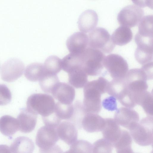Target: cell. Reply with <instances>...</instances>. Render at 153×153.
Masks as SVG:
<instances>
[{"mask_svg": "<svg viewBox=\"0 0 153 153\" xmlns=\"http://www.w3.org/2000/svg\"><path fill=\"white\" fill-rule=\"evenodd\" d=\"M107 80L100 77L97 80L88 82L83 89V106L85 113L98 114L102 109L101 95L106 93Z\"/></svg>", "mask_w": 153, "mask_h": 153, "instance_id": "cell-1", "label": "cell"}, {"mask_svg": "<svg viewBox=\"0 0 153 153\" xmlns=\"http://www.w3.org/2000/svg\"><path fill=\"white\" fill-rule=\"evenodd\" d=\"M104 53L100 51L88 47L81 54L82 68L88 75H100L104 68Z\"/></svg>", "mask_w": 153, "mask_h": 153, "instance_id": "cell-2", "label": "cell"}, {"mask_svg": "<svg viewBox=\"0 0 153 153\" xmlns=\"http://www.w3.org/2000/svg\"><path fill=\"white\" fill-rule=\"evenodd\" d=\"M27 108L42 117H47L54 111L55 101L50 95L42 93L34 94L28 98Z\"/></svg>", "mask_w": 153, "mask_h": 153, "instance_id": "cell-3", "label": "cell"}, {"mask_svg": "<svg viewBox=\"0 0 153 153\" xmlns=\"http://www.w3.org/2000/svg\"><path fill=\"white\" fill-rule=\"evenodd\" d=\"M153 116H148L143 118L129 130L132 138L138 145L147 146L153 141Z\"/></svg>", "mask_w": 153, "mask_h": 153, "instance_id": "cell-4", "label": "cell"}, {"mask_svg": "<svg viewBox=\"0 0 153 153\" xmlns=\"http://www.w3.org/2000/svg\"><path fill=\"white\" fill-rule=\"evenodd\" d=\"M59 139L56 128L45 125L38 131L36 143L39 148L40 152H54V151L59 152V151H61V149L56 145Z\"/></svg>", "mask_w": 153, "mask_h": 153, "instance_id": "cell-5", "label": "cell"}, {"mask_svg": "<svg viewBox=\"0 0 153 153\" xmlns=\"http://www.w3.org/2000/svg\"><path fill=\"white\" fill-rule=\"evenodd\" d=\"M124 79L126 84L127 91L131 94L134 101L135 96L146 91L148 88L147 76L141 68L130 70L128 71Z\"/></svg>", "mask_w": 153, "mask_h": 153, "instance_id": "cell-6", "label": "cell"}, {"mask_svg": "<svg viewBox=\"0 0 153 153\" xmlns=\"http://www.w3.org/2000/svg\"><path fill=\"white\" fill-rule=\"evenodd\" d=\"M88 37V47L99 50L104 53H111L115 47L111 36L103 28H94L89 33Z\"/></svg>", "mask_w": 153, "mask_h": 153, "instance_id": "cell-7", "label": "cell"}, {"mask_svg": "<svg viewBox=\"0 0 153 153\" xmlns=\"http://www.w3.org/2000/svg\"><path fill=\"white\" fill-rule=\"evenodd\" d=\"M104 66L114 79H124L128 70L126 61L116 54H109L105 56Z\"/></svg>", "mask_w": 153, "mask_h": 153, "instance_id": "cell-8", "label": "cell"}, {"mask_svg": "<svg viewBox=\"0 0 153 153\" xmlns=\"http://www.w3.org/2000/svg\"><path fill=\"white\" fill-rule=\"evenodd\" d=\"M144 14L143 10L140 7L135 5H128L119 12L117 20L121 26L131 28L139 23Z\"/></svg>", "mask_w": 153, "mask_h": 153, "instance_id": "cell-9", "label": "cell"}, {"mask_svg": "<svg viewBox=\"0 0 153 153\" xmlns=\"http://www.w3.org/2000/svg\"><path fill=\"white\" fill-rule=\"evenodd\" d=\"M25 69L24 63L16 58L10 59L2 65L0 71L2 79L8 82L14 81L23 74Z\"/></svg>", "mask_w": 153, "mask_h": 153, "instance_id": "cell-10", "label": "cell"}, {"mask_svg": "<svg viewBox=\"0 0 153 153\" xmlns=\"http://www.w3.org/2000/svg\"><path fill=\"white\" fill-rule=\"evenodd\" d=\"M114 119L119 125L129 130L139 122V116L134 110L122 107L116 110Z\"/></svg>", "mask_w": 153, "mask_h": 153, "instance_id": "cell-11", "label": "cell"}, {"mask_svg": "<svg viewBox=\"0 0 153 153\" xmlns=\"http://www.w3.org/2000/svg\"><path fill=\"white\" fill-rule=\"evenodd\" d=\"M66 45L70 53L81 54L88 47V36L83 32H75L68 39Z\"/></svg>", "mask_w": 153, "mask_h": 153, "instance_id": "cell-12", "label": "cell"}, {"mask_svg": "<svg viewBox=\"0 0 153 153\" xmlns=\"http://www.w3.org/2000/svg\"><path fill=\"white\" fill-rule=\"evenodd\" d=\"M51 94L59 102L65 104L72 103L75 97L74 88L68 84L59 82L53 88Z\"/></svg>", "mask_w": 153, "mask_h": 153, "instance_id": "cell-13", "label": "cell"}, {"mask_svg": "<svg viewBox=\"0 0 153 153\" xmlns=\"http://www.w3.org/2000/svg\"><path fill=\"white\" fill-rule=\"evenodd\" d=\"M76 127L69 121H62L56 128L59 138L69 145H71L77 138L78 132Z\"/></svg>", "mask_w": 153, "mask_h": 153, "instance_id": "cell-14", "label": "cell"}, {"mask_svg": "<svg viewBox=\"0 0 153 153\" xmlns=\"http://www.w3.org/2000/svg\"><path fill=\"white\" fill-rule=\"evenodd\" d=\"M105 124V119L94 113H85L81 121L82 127L89 133L101 131Z\"/></svg>", "mask_w": 153, "mask_h": 153, "instance_id": "cell-15", "label": "cell"}, {"mask_svg": "<svg viewBox=\"0 0 153 153\" xmlns=\"http://www.w3.org/2000/svg\"><path fill=\"white\" fill-rule=\"evenodd\" d=\"M98 16L96 12L91 10H85L79 16L77 22L79 30L85 33L89 32L97 25Z\"/></svg>", "mask_w": 153, "mask_h": 153, "instance_id": "cell-16", "label": "cell"}, {"mask_svg": "<svg viewBox=\"0 0 153 153\" xmlns=\"http://www.w3.org/2000/svg\"><path fill=\"white\" fill-rule=\"evenodd\" d=\"M37 115L27 108L21 111L17 118L19 124V130L25 133L32 131L36 125Z\"/></svg>", "mask_w": 153, "mask_h": 153, "instance_id": "cell-17", "label": "cell"}, {"mask_svg": "<svg viewBox=\"0 0 153 153\" xmlns=\"http://www.w3.org/2000/svg\"><path fill=\"white\" fill-rule=\"evenodd\" d=\"M105 119V124L101 131L102 133L103 138L113 144L119 137L121 130L114 119Z\"/></svg>", "mask_w": 153, "mask_h": 153, "instance_id": "cell-18", "label": "cell"}, {"mask_svg": "<svg viewBox=\"0 0 153 153\" xmlns=\"http://www.w3.org/2000/svg\"><path fill=\"white\" fill-rule=\"evenodd\" d=\"M35 148L32 140L24 136L16 138L10 148V152L13 153H32Z\"/></svg>", "mask_w": 153, "mask_h": 153, "instance_id": "cell-19", "label": "cell"}, {"mask_svg": "<svg viewBox=\"0 0 153 153\" xmlns=\"http://www.w3.org/2000/svg\"><path fill=\"white\" fill-rule=\"evenodd\" d=\"M19 130L17 119L8 115H4L0 118V131L6 136H10Z\"/></svg>", "mask_w": 153, "mask_h": 153, "instance_id": "cell-20", "label": "cell"}, {"mask_svg": "<svg viewBox=\"0 0 153 153\" xmlns=\"http://www.w3.org/2000/svg\"><path fill=\"white\" fill-rule=\"evenodd\" d=\"M132 143V138L130 133L122 130L119 137L113 145L118 153H131L133 152Z\"/></svg>", "mask_w": 153, "mask_h": 153, "instance_id": "cell-21", "label": "cell"}, {"mask_svg": "<svg viewBox=\"0 0 153 153\" xmlns=\"http://www.w3.org/2000/svg\"><path fill=\"white\" fill-rule=\"evenodd\" d=\"M133 38V33L128 27L121 26L113 33L111 38L113 42L119 46L125 45L129 43Z\"/></svg>", "mask_w": 153, "mask_h": 153, "instance_id": "cell-22", "label": "cell"}, {"mask_svg": "<svg viewBox=\"0 0 153 153\" xmlns=\"http://www.w3.org/2000/svg\"><path fill=\"white\" fill-rule=\"evenodd\" d=\"M127 85L124 79H114L108 82L106 92L118 100L127 92Z\"/></svg>", "mask_w": 153, "mask_h": 153, "instance_id": "cell-23", "label": "cell"}, {"mask_svg": "<svg viewBox=\"0 0 153 153\" xmlns=\"http://www.w3.org/2000/svg\"><path fill=\"white\" fill-rule=\"evenodd\" d=\"M62 68L69 73L75 70L82 68L81 54L70 53L62 60Z\"/></svg>", "mask_w": 153, "mask_h": 153, "instance_id": "cell-24", "label": "cell"}, {"mask_svg": "<svg viewBox=\"0 0 153 153\" xmlns=\"http://www.w3.org/2000/svg\"><path fill=\"white\" fill-rule=\"evenodd\" d=\"M45 72L44 65L42 63L34 62L26 67L25 71V76L29 81L36 82L39 80Z\"/></svg>", "mask_w": 153, "mask_h": 153, "instance_id": "cell-25", "label": "cell"}, {"mask_svg": "<svg viewBox=\"0 0 153 153\" xmlns=\"http://www.w3.org/2000/svg\"><path fill=\"white\" fill-rule=\"evenodd\" d=\"M68 76L70 84L77 88H83L88 82V75L82 68L68 73Z\"/></svg>", "mask_w": 153, "mask_h": 153, "instance_id": "cell-26", "label": "cell"}, {"mask_svg": "<svg viewBox=\"0 0 153 153\" xmlns=\"http://www.w3.org/2000/svg\"><path fill=\"white\" fill-rule=\"evenodd\" d=\"M153 101L152 94L146 90L138 95L136 99V103L143 108L148 116H153Z\"/></svg>", "mask_w": 153, "mask_h": 153, "instance_id": "cell-27", "label": "cell"}, {"mask_svg": "<svg viewBox=\"0 0 153 153\" xmlns=\"http://www.w3.org/2000/svg\"><path fill=\"white\" fill-rule=\"evenodd\" d=\"M39 82L42 90L45 93H51L53 88L59 82V80L56 74L45 72Z\"/></svg>", "mask_w": 153, "mask_h": 153, "instance_id": "cell-28", "label": "cell"}, {"mask_svg": "<svg viewBox=\"0 0 153 153\" xmlns=\"http://www.w3.org/2000/svg\"><path fill=\"white\" fill-rule=\"evenodd\" d=\"M74 111V104H65L59 102L55 104L54 112L61 120L69 121L73 115Z\"/></svg>", "mask_w": 153, "mask_h": 153, "instance_id": "cell-29", "label": "cell"}, {"mask_svg": "<svg viewBox=\"0 0 153 153\" xmlns=\"http://www.w3.org/2000/svg\"><path fill=\"white\" fill-rule=\"evenodd\" d=\"M153 19L152 15L143 17L139 23L137 33L144 36L153 37Z\"/></svg>", "mask_w": 153, "mask_h": 153, "instance_id": "cell-30", "label": "cell"}, {"mask_svg": "<svg viewBox=\"0 0 153 153\" xmlns=\"http://www.w3.org/2000/svg\"><path fill=\"white\" fill-rule=\"evenodd\" d=\"M44 66L45 72L56 74L62 69V60L56 56H51L46 59Z\"/></svg>", "mask_w": 153, "mask_h": 153, "instance_id": "cell-31", "label": "cell"}, {"mask_svg": "<svg viewBox=\"0 0 153 153\" xmlns=\"http://www.w3.org/2000/svg\"><path fill=\"white\" fill-rule=\"evenodd\" d=\"M93 146L89 142L86 140H76L72 144L67 153H93Z\"/></svg>", "mask_w": 153, "mask_h": 153, "instance_id": "cell-32", "label": "cell"}, {"mask_svg": "<svg viewBox=\"0 0 153 153\" xmlns=\"http://www.w3.org/2000/svg\"><path fill=\"white\" fill-rule=\"evenodd\" d=\"M93 153H112L113 144L103 138L99 139L93 144Z\"/></svg>", "mask_w": 153, "mask_h": 153, "instance_id": "cell-33", "label": "cell"}, {"mask_svg": "<svg viewBox=\"0 0 153 153\" xmlns=\"http://www.w3.org/2000/svg\"><path fill=\"white\" fill-rule=\"evenodd\" d=\"M11 98L12 94L10 89L5 85L0 84V105L8 104Z\"/></svg>", "mask_w": 153, "mask_h": 153, "instance_id": "cell-34", "label": "cell"}, {"mask_svg": "<svg viewBox=\"0 0 153 153\" xmlns=\"http://www.w3.org/2000/svg\"><path fill=\"white\" fill-rule=\"evenodd\" d=\"M43 121L45 126L56 128L60 123L61 120L54 112L46 117H42Z\"/></svg>", "mask_w": 153, "mask_h": 153, "instance_id": "cell-35", "label": "cell"}, {"mask_svg": "<svg viewBox=\"0 0 153 153\" xmlns=\"http://www.w3.org/2000/svg\"><path fill=\"white\" fill-rule=\"evenodd\" d=\"M101 104L105 109L108 111H113L117 109L116 99L113 96L104 99Z\"/></svg>", "mask_w": 153, "mask_h": 153, "instance_id": "cell-36", "label": "cell"}, {"mask_svg": "<svg viewBox=\"0 0 153 153\" xmlns=\"http://www.w3.org/2000/svg\"><path fill=\"white\" fill-rule=\"evenodd\" d=\"M153 62H151L142 65L141 69L146 75L148 80L153 79Z\"/></svg>", "mask_w": 153, "mask_h": 153, "instance_id": "cell-37", "label": "cell"}, {"mask_svg": "<svg viewBox=\"0 0 153 153\" xmlns=\"http://www.w3.org/2000/svg\"><path fill=\"white\" fill-rule=\"evenodd\" d=\"M136 5L141 7H149L150 8L153 7V0H131Z\"/></svg>", "mask_w": 153, "mask_h": 153, "instance_id": "cell-38", "label": "cell"}]
</instances>
